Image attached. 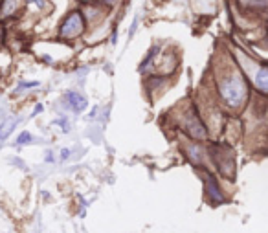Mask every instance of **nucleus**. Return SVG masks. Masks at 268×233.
Masks as SVG:
<instances>
[{
    "instance_id": "nucleus-1",
    "label": "nucleus",
    "mask_w": 268,
    "mask_h": 233,
    "mask_svg": "<svg viewBox=\"0 0 268 233\" xmlns=\"http://www.w3.org/2000/svg\"><path fill=\"white\" fill-rule=\"evenodd\" d=\"M219 96L230 108H239L246 101L248 88L241 74H228L217 83Z\"/></svg>"
},
{
    "instance_id": "nucleus-2",
    "label": "nucleus",
    "mask_w": 268,
    "mask_h": 233,
    "mask_svg": "<svg viewBox=\"0 0 268 233\" xmlns=\"http://www.w3.org/2000/svg\"><path fill=\"white\" fill-rule=\"evenodd\" d=\"M83 29H85V18H83L81 11L75 9V11H72L68 17L64 18V22L61 24L59 33H61V37L68 39V37H77V35H81Z\"/></svg>"
},
{
    "instance_id": "nucleus-3",
    "label": "nucleus",
    "mask_w": 268,
    "mask_h": 233,
    "mask_svg": "<svg viewBox=\"0 0 268 233\" xmlns=\"http://www.w3.org/2000/svg\"><path fill=\"white\" fill-rule=\"evenodd\" d=\"M182 129L188 132L189 136L197 138V140H204V138H208V131H206L204 123H202L199 116H197L195 112H191V110L182 118Z\"/></svg>"
},
{
    "instance_id": "nucleus-4",
    "label": "nucleus",
    "mask_w": 268,
    "mask_h": 233,
    "mask_svg": "<svg viewBox=\"0 0 268 233\" xmlns=\"http://www.w3.org/2000/svg\"><path fill=\"white\" fill-rule=\"evenodd\" d=\"M204 180H206V188H208V197H210L211 202H215V204L224 202V195L221 191V188H219L217 180L211 177V175H206Z\"/></svg>"
},
{
    "instance_id": "nucleus-5",
    "label": "nucleus",
    "mask_w": 268,
    "mask_h": 233,
    "mask_svg": "<svg viewBox=\"0 0 268 233\" xmlns=\"http://www.w3.org/2000/svg\"><path fill=\"white\" fill-rule=\"evenodd\" d=\"M66 101H68V105L74 108L75 112H81V110L86 108V99L81 94H77V92H68L66 94Z\"/></svg>"
},
{
    "instance_id": "nucleus-6",
    "label": "nucleus",
    "mask_w": 268,
    "mask_h": 233,
    "mask_svg": "<svg viewBox=\"0 0 268 233\" xmlns=\"http://www.w3.org/2000/svg\"><path fill=\"white\" fill-rule=\"evenodd\" d=\"M256 86L261 90V94H267L268 92V70L265 64L259 68V72L256 75Z\"/></svg>"
},
{
    "instance_id": "nucleus-7",
    "label": "nucleus",
    "mask_w": 268,
    "mask_h": 233,
    "mask_svg": "<svg viewBox=\"0 0 268 233\" xmlns=\"http://www.w3.org/2000/svg\"><path fill=\"white\" fill-rule=\"evenodd\" d=\"M17 123H18V118H9V120L4 121V123L0 125V140H6L13 132V129H15Z\"/></svg>"
},
{
    "instance_id": "nucleus-8",
    "label": "nucleus",
    "mask_w": 268,
    "mask_h": 233,
    "mask_svg": "<svg viewBox=\"0 0 268 233\" xmlns=\"http://www.w3.org/2000/svg\"><path fill=\"white\" fill-rule=\"evenodd\" d=\"M20 6L18 2H2V6H0V18H7L9 15H13V13L17 11V7Z\"/></svg>"
},
{
    "instance_id": "nucleus-9",
    "label": "nucleus",
    "mask_w": 268,
    "mask_h": 233,
    "mask_svg": "<svg viewBox=\"0 0 268 233\" xmlns=\"http://www.w3.org/2000/svg\"><path fill=\"white\" fill-rule=\"evenodd\" d=\"M188 154H189V158L193 160L195 164H200V162H202V149H200L199 145H189Z\"/></svg>"
},
{
    "instance_id": "nucleus-10",
    "label": "nucleus",
    "mask_w": 268,
    "mask_h": 233,
    "mask_svg": "<svg viewBox=\"0 0 268 233\" xmlns=\"http://www.w3.org/2000/svg\"><path fill=\"white\" fill-rule=\"evenodd\" d=\"M35 86H39V81H24V83H20L18 85L17 90H26V88H35Z\"/></svg>"
},
{
    "instance_id": "nucleus-11",
    "label": "nucleus",
    "mask_w": 268,
    "mask_h": 233,
    "mask_svg": "<svg viewBox=\"0 0 268 233\" xmlns=\"http://www.w3.org/2000/svg\"><path fill=\"white\" fill-rule=\"evenodd\" d=\"M29 142H31V134H29V132H22L17 140L18 145H26V143H29Z\"/></svg>"
},
{
    "instance_id": "nucleus-12",
    "label": "nucleus",
    "mask_w": 268,
    "mask_h": 233,
    "mask_svg": "<svg viewBox=\"0 0 268 233\" xmlns=\"http://www.w3.org/2000/svg\"><path fill=\"white\" fill-rule=\"evenodd\" d=\"M57 123H59V125H63L61 129H63L64 132H68V121L64 120V118H63V120H57Z\"/></svg>"
},
{
    "instance_id": "nucleus-13",
    "label": "nucleus",
    "mask_w": 268,
    "mask_h": 233,
    "mask_svg": "<svg viewBox=\"0 0 268 233\" xmlns=\"http://www.w3.org/2000/svg\"><path fill=\"white\" fill-rule=\"evenodd\" d=\"M68 156H70V151H68V149H63V151H61V158L66 160Z\"/></svg>"
},
{
    "instance_id": "nucleus-14",
    "label": "nucleus",
    "mask_w": 268,
    "mask_h": 233,
    "mask_svg": "<svg viewBox=\"0 0 268 233\" xmlns=\"http://www.w3.org/2000/svg\"><path fill=\"white\" fill-rule=\"evenodd\" d=\"M2 42H4V29L0 26V46H2Z\"/></svg>"
},
{
    "instance_id": "nucleus-15",
    "label": "nucleus",
    "mask_w": 268,
    "mask_h": 233,
    "mask_svg": "<svg viewBox=\"0 0 268 233\" xmlns=\"http://www.w3.org/2000/svg\"><path fill=\"white\" fill-rule=\"evenodd\" d=\"M40 110H42V105H37V107H35V112L33 114H39Z\"/></svg>"
},
{
    "instance_id": "nucleus-16",
    "label": "nucleus",
    "mask_w": 268,
    "mask_h": 233,
    "mask_svg": "<svg viewBox=\"0 0 268 233\" xmlns=\"http://www.w3.org/2000/svg\"><path fill=\"white\" fill-rule=\"evenodd\" d=\"M46 162H53V158H51V153H46Z\"/></svg>"
}]
</instances>
